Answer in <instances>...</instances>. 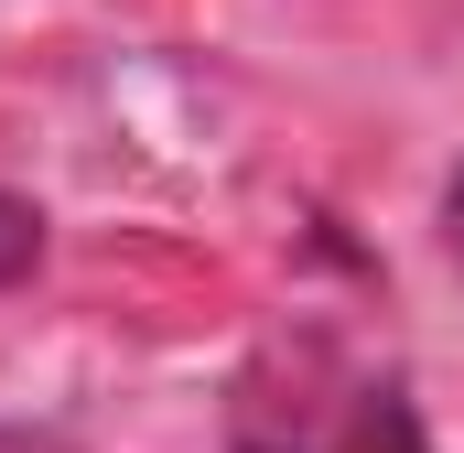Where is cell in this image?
<instances>
[{
  "label": "cell",
  "instance_id": "cell-3",
  "mask_svg": "<svg viewBox=\"0 0 464 453\" xmlns=\"http://www.w3.org/2000/svg\"><path fill=\"white\" fill-rule=\"evenodd\" d=\"M443 248H454V270H464V162H454V184H443Z\"/></svg>",
  "mask_w": 464,
  "mask_h": 453
},
{
  "label": "cell",
  "instance_id": "cell-1",
  "mask_svg": "<svg viewBox=\"0 0 464 453\" xmlns=\"http://www.w3.org/2000/svg\"><path fill=\"white\" fill-rule=\"evenodd\" d=\"M248 453H432L421 410L389 378H335L324 356H292V400H237Z\"/></svg>",
  "mask_w": 464,
  "mask_h": 453
},
{
  "label": "cell",
  "instance_id": "cell-2",
  "mask_svg": "<svg viewBox=\"0 0 464 453\" xmlns=\"http://www.w3.org/2000/svg\"><path fill=\"white\" fill-rule=\"evenodd\" d=\"M33 259H44V217H33L22 195H0V292H22Z\"/></svg>",
  "mask_w": 464,
  "mask_h": 453
}]
</instances>
